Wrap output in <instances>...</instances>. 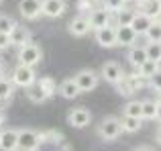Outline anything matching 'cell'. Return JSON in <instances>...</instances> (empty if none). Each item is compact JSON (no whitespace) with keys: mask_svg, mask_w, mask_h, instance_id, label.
I'll list each match as a JSON object with an SVG mask.
<instances>
[{"mask_svg":"<svg viewBox=\"0 0 161 151\" xmlns=\"http://www.w3.org/2000/svg\"><path fill=\"white\" fill-rule=\"evenodd\" d=\"M122 133V125L118 116H104L98 125V135L104 141H116Z\"/></svg>","mask_w":161,"mask_h":151,"instance_id":"1","label":"cell"},{"mask_svg":"<svg viewBox=\"0 0 161 151\" xmlns=\"http://www.w3.org/2000/svg\"><path fill=\"white\" fill-rule=\"evenodd\" d=\"M16 59H19L20 65H31V68H35V65L43 59V49H41L37 43H31V41H29L27 45L19 47Z\"/></svg>","mask_w":161,"mask_h":151,"instance_id":"2","label":"cell"},{"mask_svg":"<svg viewBox=\"0 0 161 151\" xmlns=\"http://www.w3.org/2000/svg\"><path fill=\"white\" fill-rule=\"evenodd\" d=\"M41 145V133L33 129H20L19 139H16V149L19 151H37Z\"/></svg>","mask_w":161,"mask_h":151,"instance_id":"3","label":"cell"},{"mask_svg":"<svg viewBox=\"0 0 161 151\" xmlns=\"http://www.w3.org/2000/svg\"><path fill=\"white\" fill-rule=\"evenodd\" d=\"M10 80H12V84H14V86H19V88H29V86H33V84L37 82L35 68H31V65H20V64H19V65L14 68V72H12Z\"/></svg>","mask_w":161,"mask_h":151,"instance_id":"4","label":"cell"},{"mask_svg":"<svg viewBox=\"0 0 161 151\" xmlns=\"http://www.w3.org/2000/svg\"><path fill=\"white\" fill-rule=\"evenodd\" d=\"M114 86H116L118 94L130 96L133 92H137V90H141V88H143V78L139 74H125L116 84H114Z\"/></svg>","mask_w":161,"mask_h":151,"instance_id":"5","label":"cell"},{"mask_svg":"<svg viewBox=\"0 0 161 151\" xmlns=\"http://www.w3.org/2000/svg\"><path fill=\"white\" fill-rule=\"evenodd\" d=\"M75 84H78L80 92H92L100 82V76L94 72V70H80L78 74L74 76Z\"/></svg>","mask_w":161,"mask_h":151,"instance_id":"6","label":"cell"},{"mask_svg":"<svg viewBox=\"0 0 161 151\" xmlns=\"http://www.w3.org/2000/svg\"><path fill=\"white\" fill-rule=\"evenodd\" d=\"M88 23H90V29L92 31H98V29L106 27V25H112V12H108L106 8H92L88 12Z\"/></svg>","mask_w":161,"mask_h":151,"instance_id":"7","label":"cell"},{"mask_svg":"<svg viewBox=\"0 0 161 151\" xmlns=\"http://www.w3.org/2000/svg\"><path fill=\"white\" fill-rule=\"evenodd\" d=\"M67 123L74 129H84L92 123V112L88 110V108H82V106L71 108V110L67 112Z\"/></svg>","mask_w":161,"mask_h":151,"instance_id":"8","label":"cell"},{"mask_svg":"<svg viewBox=\"0 0 161 151\" xmlns=\"http://www.w3.org/2000/svg\"><path fill=\"white\" fill-rule=\"evenodd\" d=\"M94 39H96V43H98L100 47H104V49L116 47V27L106 25V27L94 31Z\"/></svg>","mask_w":161,"mask_h":151,"instance_id":"9","label":"cell"},{"mask_svg":"<svg viewBox=\"0 0 161 151\" xmlns=\"http://www.w3.org/2000/svg\"><path fill=\"white\" fill-rule=\"evenodd\" d=\"M65 0H41V14L47 19H59L65 12Z\"/></svg>","mask_w":161,"mask_h":151,"instance_id":"10","label":"cell"},{"mask_svg":"<svg viewBox=\"0 0 161 151\" xmlns=\"http://www.w3.org/2000/svg\"><path fill=\"white\" fill-rule=\"evenodd\" d=\"M139 39V35L130 29V25H116V45L120 47H130Z\"/></svg>","mask_w":161,"mask_h":151,"instance_id":"11","label":"cell"},{"mask_svg":"<svg viewBox=\"0 0 161 151\" xmlns=\"http://www.w3.org/2000/svg\"><path fill=\"white\" fill-rule=\"evenodd\" d=\"M19 12L23 19L35 20L41 16V0H20L19 2Z\"/></svg>","mask_w":161,"mask_h":151,"instance_id":"12","label":"cell"},{"mask_svg":"<svg viewBox=\"0 0 161 151\" xmlns=\"http://www.w3.org/2000/svg\"><path fill=\"white\" fill-rule=\"evenodd\" d=\"M100 74H102V78L106 80L108 84H116L118 80L125 76L120 64H116V61H106V64L102 65V70H100Z\"/></svg>","mask_w":161,"mask_h":151,"instance_id":"13","label":"cell"},{"mask_svg":"<svg viewBox=\"0 0 161 151\" xmlns=\"http://www.w3.org/2000/svg\"><path fill=\"white\" fill-rule=\"evenodd\" d=\"M67 31H69L74 37H84V35H88L92 29H90V23H88L86 16H84V14H78L75 19L69 20V25H67Z\"/></svg>","mask_w":161,"mask_h":151,"instance_id":"14","label":"cell"},{"mask_svg":"<svg viewBox=\"0 0 161 151\" xmlns=\"http://www.w3.org/2000/svg\"><path fill=\"white\" fill-rule=\"evenodd\" d=\"M19 131L14 129H2L0 131V151H16Z\"/></svg>","mask_w":161,"mask_h":151,"instance_id":"15","label":"cell"},{"mask_svg":"<svg viewBox=\"0 0 161 151\" xmlns=\"http://www.w3.org/2000/svg\"><path fill=\"white\" fill-rule=\"evenodd\" d=\"M8 39H10V45H16V47H23L31 41V33H29L27 27H20L16 25L10 33H8Z\"/></svg>","mask_w":161,"mask_h":151,"instance_id":"16","label":"cell"},{"mask_svg":"<svg viewBox=\"0 0 161 151\" xmlns=\"http://www.w3.org/2000/svg\"><path fill=\"white\" fill-rule=\"evenodd\" d=\"M57 92H59V94H61L65 100H74V98H78V96L82 94L74 78H67V80H63V82L57 86Z\"/></svg>","mask_w":161,"mask_h":151,"instance_id":"17","label":"cell"},{"mask_svg":"<svg viewBox=\"0 0 161 151\" xmlns=\"http://www.w3.org/2000/svg\"><path fill=\"white\" fill-rule=\"evenodd\" d=\"M137 8L139 12L147 14L149 19H157V14L161 12V0H137Z\"/></svg>","mask_w":161,"mask_h":151,"instance_id":"18","label":"cell"},{"mask_svg":"<svg viewBox=\"0 0 161 151\" xmlns=\"http://www.w3.org/2000/svg\"><path fill=\"white\" fill-rule=\"evenodd\" d=\"M126 57H129V64L133 65V68H139L143 61H147L145 47H143V45H137V43L130 45V47H129V53H126Z\"/></svg>","mask_w":161,"mask_h":151,"instance_id":"19","label":"cell"},{"mask_svg":"<svg viewBox=\"0 0 161 151\" xmlns=\"http://www.w3.org/2000/svg\"><path fill=\"white\" fill-rule=\"evenodd\" d=\"M153 23V19H149L147 14H143V12L137 10V14H135V19L130 20V29H133L137 35H145V31L149 29V25Z\"/></svg>","mask_w":161,"mask_h":151,"instance_id":"20","label":"cell"},{"mask_svg":"<svg viewBox=\"0 0 161 151\" xmlns=\"http://www.w3.org/2000/svg\"><path fill=\"white\" fill-rule=\"evenodd\" d=\"M25 90H27V98L31 100V102H35V104H43L45 100L49 98L47 94H45L43 92V88L39 86V84H33V86H29V88H25Z\"/></svg>","mask_w":161,"mask_h":151,"instance_id":"21","label":"cell"},{"mask_svg":"<svg viewBox=\"0 0 161 151\" xmlns=\"http://www.w3.org/2000/svg\"><path fill=\"white\" fill-rule=\"evenodd\" d=\"M14 84H12L10 78H6V76H2L0 78V102H6V100L12 98V94H14Z\"/></svg>","mask_w":161,"mask_h":151,"instance_id":"22","label":"cell"},{"mask_svg":"<svg viewBox=\"0 0 161 151\" xmlns=\"http://www.w3.org/2000/svg\"><path fill=\"white\" fill-rule=\"evenodd\" d=\"M135 14H137V10L130 8V6L120 8L118 12H114V25H130V20L135 19Z\"/></svg>","mask_w":161,"mask_h":151,"instance_id":"23","label":"cell"},{"mask_svg":"<svg viewBox=\"0 0 161 151\" xmlns=\"http://www.w3.org/2000/svg\"><path fill=\"white\" fill-rule=\"evenodd\" d=\"M157 116V100H143L141 102V119L155 120Z\"/></svg>","mask_w":161,"mask_h":151,"instance_id":"24","label":"cell"},{"mask_svg":"<svg viewBox=\"0 0 161 151\" xmlns=\"http://www.w3.org/2000/svg\"><path fill=\"white\" fill-rule=\"evenodd\" d=\"M141 120H143V119H135V116H122V119H120L122 131H125V133H137V131H141V127H143Z\"/></svg>","mask_w":161,"mask_h":151,"instance_id":"25","label":"cell"},{"mask_svg":"<svg viewBox=\"0 0 161 151\" xmlns=\"http://www.w3.org/2000/svg\"><path fill=\"white\" fill-rule=\"evenodd\" d=\"M145 53H147V59L161 64V43H157V41H147Z\"/></svg>","mask_w":161,"mask_h":151,"instance_id":"26","label":"cell"},{"mask_svg":"<svg viewBox=\"0 0 161 151\" xmlns=\"http://www.w3.org/2000/svg\"><path fill=\"white\" fill-rule=\"evenodd\" d=\"M157 70H159V64H157V61H151V59H147V61H143V64L137 68V74L141 76L143 80H147L149 76H153L155 72H157Z\"/></svg>","mask_w":161,"mask_h":151,"instance_id":"27","label":"cell"},{"mask_svg":"<svg viewBox=\"0 0 161 151\" xmlns=\"http://www.w3.org/2000/svg\"><path fill=\"white\" fill-rule=\"evenodd\" d=\"M122 116L141 119V100H130V102H126L125 108H122Z\"/></svg>","mask_w":161,"mask_h":151,"instance_id":"28","label":"cell"},{"mask_svg":"<svg viewBox=\"0 0 161 151\" xmlns=\"http://www.w3.org/2000/svg\"><path fill=\"white\" fill-rule=\"evenodd\" d=\"M37 84L43 88V92L49 96V98H51L55 92H57V84H55V80L49 78V76H43V78H39V80H37Z\"/></svg>","mask_w":161,"mask_h":151,"instance_id":"29","label":"cell"},{"mask_svg":"<svg viewBox=\"0 0 161 151\" xmlns=\"http://www.w3.org/2000/svg\"><path fill=\"white\" fill-rule=\"evenodd\" d=\"M143 37H145L147 41H157V43H161V25L157 23V20H153Z\"/></svg>","mask_w":161,"mask_h":151,"instance_id":"30","label":"cell"},{"mask_svg":"<svg viewBox=\"0 0 161 151\" xmlns=\"http://www.w3.org/2000/svg\"><path fill=\"white\" fill-rule=\"evenodd\" d=\"M14 27H16V20L12 19V16H8V14H0V33L8 35V33H10Z\"/></svg>","mask_w":161,"mask_h":151,"instance_id":"31","label":"cell"},{"mask_svg":"<svg viewBox=\"0 0 161 151\" xmlns=\"http://www.w3.org/2000/svg\"><path fill=\"white\" fill-rule=\"evenodd\" d=\"M126 6V0H102V8H106L108 12H118L120 8Z\"/></svg>","mask_w":161,"mask_h":151,"instance_id":"32","label":"cell"},{"mask_svg":"<svg viewBox=\"0 0 161 151\" xmlns=\"http://www.w3.org/2000/svg\"><path fill=\"white\" fill-rule=\"evenodd\" d=\"M147 82H149V86L153 88V90L161 92V68H159L153 76H149V78H147Z\"/></svg>","mask_w":161,"mask_h":151,"instance_id":"33","label":"cell"},{"mask_svg":"<svg viewBox=\"0 0 161 151\" xmlns=\"http://www.w3.org/2000/svg\"><path fill=\"white\" fill-rule=\"evenodd\" d=\"M78 10H80V14H86V12H90L92 8H94V4H92V0H78Z\"/></svg>","mask_w":161,"mask_h":151,"instance_id":"34","label":"cell"},{"mask_svg":"<svg viewBox=\"0 0 161 151\" xmlns=\"http://www.w3.org/2000/svg\"><path fill=\"white\" fill-rule=\"evenodd\" d=\"M8 47H10V39H8V35L0 33V51H6Z\"/></svg>","mask_w":161,"mask_h":151,"instance_id":"35","label":"cell"},{"mask_svg":"<svg viewBox=\"0 0 161 151\" xmlns=\"http://www.w3.org/2000/svg\"><path fill=\"white\" fill-rule=\"evenodd\" d=\"M155 141H157V143L161 145V125L157 127V131H155Z\"/></svg>","mask_w":161,"mask_h":151,"instance_id":"36","label":"cell"},{"mask_svg":"<svg viewBox=\"0 0 161 151\" xmlns=\"http://www.w3.org/2000/svg\"><path fill=\"white\" fill-rule=\"evenodd\" d=\"M133 151H155V149L149 147V145H141V147H137V149H133Z\"/></svg>","mask_w":161,"mask_h":151,"instance_id":"37","label":"cell"},{"mask_svg":"<svg viewBox=\"0 0 161 151\" xmlns=\"http://www.w3.org/2000/svg\"><path fill=\"white\" fill-rule=\"evenodd\" d=\"M155 120L161 123V100H157V116H155Z\"/></svg>","mask_w":161,"mask_h":151,"instance_id":"38","label":"cell"},{"mask_svg":"<svg viewBox=\"0 0 161 151\" xmlns=\"http://www.w3.org/2000/svg\"><path fill=\"white\" fill-rule=\"evenodd\" d=\"M4 123H6V115H4V112L0 110V129L4 127Z\"/></svg>","mask_w":161,"mask_h":151,"instance_id":"39","label":"cell"},{"mask_svg":"<svg viewBox=\"0 0 161 151\" xmlns=\"http://www.w3.org/2000/svg\"><path fill=\"white\" fill-rule=\"evenodd\" d=\"M4 76V64H2V59H0V78Z\"/></svg>","mask_w":161,"mask_h":151,"instance_id":"40","label":"cell"},{"mask_svg":"<svg viewBox=\"0 0 161 151\" xmlns=\"http://www.w3.org/2000/svg\"><path fill=\"white\" fill-rule=\"evenodd\" d=\"M155 20H157V23L161 25V12H159V14H157V19H155Z\"/></svg>","mask_w":161,"mask_h":151,"instance_id":"41","label":"cell"},{"mask_svg":"<svg viewBox=\"0 0 161 151\" xmlns=\"http://www.w3.org/2000/svg\"><path fill=\"white\" fill-rule=\"evenodd\" d=\"M126 2H130V0H126Z\"/></svg>","mask_w":161,"mask_h":151,"instance_id":"42","label":"cell"},{"mask_svg":"<svg viewBox=\"0 0 161 151\" xmlns=\"http://www.w3.org/2000/svg\"><path fill=\"white\" fill-rule=\"evenodd\" d=\"M0 4H2V0H0Z\"/></svg>","mask_w":161,"mask_h":151,"instance_id":"43","label":"cell"},{"mask_svg":"<svg viewBox=\"0 0 161 151\" xmlns=\"http://www.w3.org/2000/svg\"><path fill=\"white\" fill-rule=\"evenodd\" d=\"M159 96H161V92H159Z\"/></svg>","mask_w":161,"mask_h":151,"instance_id":"44","label":"cell"}]
</instances>
